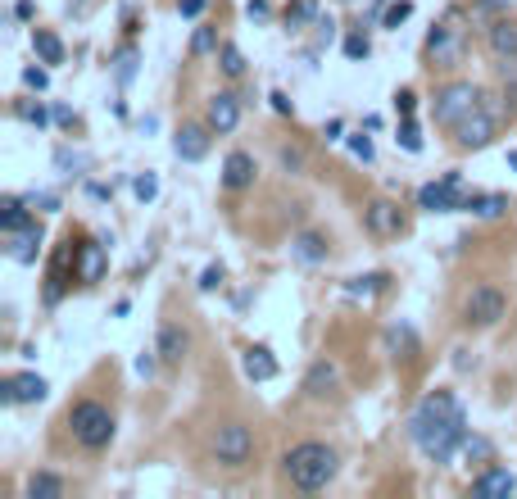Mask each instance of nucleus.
Instances as JSON below:
<instances>
[{
    "instance_id": "obj_1",
    "label": "nucleus",
    "mask_w": 517,
    "mask_h": 499,
    "mask_svg": "<svg viewBox=\"0 0 517 499\" xmlns=\"http://www.w3.org/2000/svg\"><path fill=\"white\" fill-rule=\"evenodd\" d=\"M409 441L418 445L431 463L445 468V463L463 450V441H468V413H463L459 395L454 391H431L409 418Z\"/></svg>"
},
{
    "instance_id": "obj_2",
    "label": "nucleus",
    "mask_w": 517,
    "mask_h": 499,
    "mask_svg": "<svg viewBox=\"0 0 517 499\" xmlns=\"http://www.w3.org/2000/svg\"><path fill=\"white\" fill-rule=\"evenodd\" d=\"M336 472H341V454L322 441H300L282 454V477L291 481L295 490H304V495L327 490L336 481Z\"/></svg>"
},
{
    "instance_id": "obj_3",
    "label": "nucleus",
    "mask_w": 517,
    "mask_h": 499,
    "mask_svg": "<svg viewBox=\"0 0 517 499\" xmlns=\"http://www.w3.org/2000/svg\"><path fill=\"white\" fill-rule=\"evenodd\" d=\"M69 436H73V445H78V450H87V454L109 450V445H114V436H118L114 409H109V404H100V400L69 404Z\"/></svg>"
},
{
    "instance_id": "obj_4",
    "label": "nucleus",
    "mask_w": 517,
    "mask_h": 499,
    "mask_svg": "<svg viewBox=\"0 0 517 499\" xmlns=\"http://www.w3.org/2000/svg\"><path fill=\"white\" fill-rule=\"evenodd\" d=\"M422 64L431 73H454L468 64V28H459V10H449L440 23H431L427 46H422Z\"/></svg>"
},
{
    "instance_id": "obj_5",
    "label": "nucleus",
    "mask_w": 517,
    "mask_h": 499,
    "mask_svg": "<svg viewBox=\"0 0 517 499\" xmlns=\"http://www.w3.org/2000/svg\"><path fill=\"white\" fill-rule=\"evenodd\" d=\"M481 105H486V96H481L477 82L449 78L445 87H436V96H431V118H436L440 128H454V123H463V118Z\"/></svg>"
},
{
    "instance_id": "obj_6",
    "label": "nucleus",
    "mask_w": 517,
    "mask_h": 499,
    "mask_svg": "<svg viewBox=\"0 0 517 499\" xmlns=\"http://www.w3.org/2000/svg\"><path fill=\"white\" fill-rule=\"evenodd\" d=\"M209 454H214L218 468H245L254 459V431L245 422H223L209 441Z\"/></svg>"
},
{
    "instance_id": "obj_7",
    "label": "nucleus",
    "mask_w": 517,
    "mask_h": 499,
    "mask_svg": "<svg viewBox=\"0 0 517 499\" xmlns=\"http://www.w3.org/2000/svg\"><path fill=\"white\" fill-rule=\"evenodd\" d=\"M504 314H508V295L490 282L472 286L468 300H463V323L468 327H495V323H504Z\"/></svg>"
},
{
    "instance_id": "obj_8",
    "label": "nucleus",
    "mask_w": 517,
    "mask_h": 499,
    "mask_svg": "<svg viewBox=\"0 0 517 499\" xmlns=\"http://www.w3.org/2000/svg\"><path fill=\"white\" fill-rule=\"evenodd\" d=\"M468 205V191H463V173H445L440 182L418 186V209L427 214H459Z\"/></svg>"
},
{
    "instance_id": "obj_9",
    "label": "nucleus",
    "mask_w": 517,
    "mask_h": 499,
    "mask_svg": "<svg viewBox=\"0 0 517 499\" xmlns=\"http://www.w3.org/2000/svg\"><path fill=\"white\" fill-rule=\"evenodd\" d=\"M363 227H368V236H377V241H395V236H404L409 218H404L400 200L377 196V200H368V205H363Z\"/></svg>"
},
{
    "instance_id": "obj_10",
    "label": "nucleus",
    "mask_w": 517,
    "mask_h": 499,
    "mask_svg": "<svg viewBox=\"0 0 517 499\" xmlns=\"http://www.w3.org/2000/svg\"><path fill=\"white\" fill-rule=\"evenodd\" d=\"M449 132H454V146L459 150H486L490 141L499 137V118L490 114V105H481V109H472L463 123H454Z\"/></svg>"
},
{
    "instance_id": "obj_11",
    "label": "nucleus",
    "mask_w": 517,
    "mask_h": 499,
    "mask_svg": "<svg viewBox=\"0 0 517 499\" xmlns=\"http://www.w3.org/2000/svg\"><path fill=\"white\" fill-rule=\"evenodd\" d=\"M214 137L218 132L209 128V123H182V128L173 132V155L182 159V164H200V159H209V150H214Z\"/></svg>"
},
{
    "instance_id": "obj_12",
    "label": "nucleus",
    "mask_w": 517,
    "mask_h": 499,
    "mask_svg": "<svg viewBox=\"0 0 517 499\" xmlns=\"http://www.w3.org/2000/svg\"><path fill=\"white\" fill-rule=\"evenodd\" d=\"M46 395H50V382L41 372H14V377L0 382V404L5 409H14V404H41Z\"/></svg>"
},
{
    "instance_id": "obj_13",
    "label": "nucleus",
    "mask_w": 517,
    "mask_h": 499,
    "mask_svg": "<svg viewBox=\"0 0 517 499\" xmlns=\"http://www.w3.org/2000/svg\"><path fill=\"white\" fill-rule=\"evenodd\" d=\"M241 105L245 100L236 96V91H214L205 105V123L218 132V137H232L236 128H241Z\"/></svg>"
},
{
    "instance_id": "obj_14",
    "label": "nucleus",
    "mask_w": 517,
    "mask_h": 499,
    "mask_svg": "<svg viewBox=\"0 0 517 499\" xmlns=\"http://www.w3.org/2000/svg\"><path fill=\"white\" fill-rule=\"evenodd\" d=\"M155 354L164 359V368H182L186 354H191V332L182 323H159L155 332Z\"/></svg>"
},
{
    "instance_id": "obj_15",
    "label": "nucleus",
    "mask_w": 517,
    "mask_h": 499,
    "mask_svg": "<svg viewBox=\"0 0 517 499\" xmlns=\"http://www.w3.org/2000/svg\"><path fill=\"white\" fill-rule=\"evenodd\" d=\"M41 245H46V232H41V223L32 227H19V232H5V255L14 259V264L32 268L41 259Z\"/></svg>"
},
{
    "instance_id": "obj_16",
    "label": "nucleus",
    "mask_w": 517,
    "mask_h": 499,
    "mask_svg": "<svg viewBox=\"0 0 517 499\" xmlns=\"http://www.w3.org/2000/svg\"><path fill=\"white\" fill-rule=\"evenodd\" d=\"M254 177H259V164H254L250 150H227L223 159V173H218V182H223V191H250Z\"/></svg>"
},
{
    "instance_id": "obj_17",
    "label": "nucleus",
    "mask_w": 517,
    "mask_h": 499,
    "mask_svg": "<svg viewBox=\"0 0 517 499\" xmlns=\"http://www.w3.org/2000/svg\"><path fill=\"white\" fill-rule=\"evenodd\" d=\"M481 41L495 59H517V14H499L495 23L481 28Z\"/></svg>"
},
{
    "instance_id": "obj_18",
    "label": "nucleus",
    "mask_w": 517,
    "mask_h": 499,
    "mask_svg": "<svg viewBox=\"0 0 517 499\" xmlns=\"http://www.w3.org/2000/svg\"><path fill=\"white\" fill-rule=\"evenodd\" d=\"M513 490H517V477L504 463H486V468L472 477V495H481V499H508Z\"/></svg>"
},
{
    "instance_id": "obj_19",
    "label": "nucleus",
    "mask_w": 517,
    "mask_h": 499,
    "mask_svg": "<svg viewBox=\"0 0 517 499\" xmlns=\"http://www.w3.org/2000/svg\"><path fill=\"white\" fill-rule=\"evenodd\" d=\"M291 255L300 259V264H327V255H332V236L318 232V227H304V232L291 236Z\"/></svg>"
},
{
    "instance_id": "obj_20",
    "label": "nucleus",
    "mask_w": 517,
    "mask_h": 499,
    "mask_svg": "<svg viewBox=\"0 0 517 499\" xmlns=\"http://www.w3.org/2000/svg\"><path fill=\"white\" fill-rule=\"evenodd\" d=\"M336 386H341V368L332 359H313L309 372H304V395L309 400H327V395H336Z\"/></svg>"
},
{
    "instance_id": "obj_21",
    "label": "nucleus",
    "mask_w": 517,
    "mask_h": 499,
    "mask_svg": "<svg viewBox=\"0 0 517 499\" xmlns=\"http://www.w3.org/2000/svg\"><path fill=\"white\" fill-rule=\"evenodd\" d=\"M105 268H109L105 241H78V282L82 286L105 282Z\"/></svg>"
},
{
    "instance_id": "obj_22",
    "label": "nucleus",
    "mask_w": 517,
    "mask_h": 499,
    "mask_svg": "<svg viewBox=\"0 0 517 499\" xmlns=\"http://www.w3.org/2000/svg\"><path fill=\"white\" fill-rule=\"evenodd\" d=\"M241 372L250 377V382H273L277 377V359L268 345H245L241 350Z\"/></svg>"
},
{
    "instance_id": "obj_23",
    "label": "nucleus",
    "mask_w": 517,
    "mask_h": 499,
    "mask_svg": "<svg viewBox=\"0 0 517 499\" xmlns=\"http://www.w3.org/2000/svg\"><path fill=\"white\" fill-rule=\"evenodd\" d=\"M463 214L481 218V223H495V218L508 214V196H504V191H468V205H463Z\"/></svg>"
},
{
    "instance_id": "obj_24",
    "label": "nucleus",
    "mask_w": 517,
    "mask_h": 499,
    "mask_svg": "<svg viewBox=\"0 0 517 499\" xmlns=\"http://www.w3.org/2000/svg\"><path fill=\"white\" fill-rule=\"evenodd\" d=\"M37 223V209L28 205V196H5L0 200V232H19V227Z\"/></svg>"
},
{
    "instance_id": "obj_25",
    "label": "nucleus",
    "mask_w": 517,
    "mask_h": 499,
    "mask_svg": "<svg viewBox=\"0 0 517 499\" xmlns=\"http://www.w3.org/2000/svg\"><path fill=\"white\" fill-rule=\"evenodd\" d=\"M69 495V481L59 472H32L28 486H23V499H64Z\"/></svg>"
},
{
    "instance_id": "obj_26",
    "label": "nucleus",
    "mask_w": 517,
    "mask_h": 499,
    "mask_svg": "<svg viewBox=\"0 0 517 499\" xmlns=\"http://www.w3.org/2000/svg\"><path fill=\"white\" fill-rule=\"evenodd\" d=\"M32 50H37V59L46 64V69H55V64H64V59H69L64 41H59L50 28H32Z\"/></svg>"
},
{
    "instance_id": "obj_27",
    "label": "nucleus",
    "mask_w": 517,
    "mask_h": 499,
    "mask_svg": "<svg viewBox=\"0 0 517 499\" xmlns=\"http://www.w3.org/2000/svg\"><path fill=\"white\" fill-rule=\"evenodd\" d=\"M10 114L19 118V123H32V128H50V118H55V109H46L41 100H32V96H19V100H10Z\"/></svg>"
},
{
    "instance_id": "obj_28",
    "label": "nucleus",
    "mask_w": 517,
    "mask_h": 499,
    "mask_svg": "<svg viewBox=\"0 0 517 499\" xmlns=\"http://www.w3.org/2000/svg\"><path fill=\"white\" fill-rule=\"evenodd\" d=\"M391 291V273H363V277H350L345 282V295L350 300H372V295Z\"/></svg>"
},
{
    "instance_id": "obj_29",
    "label": "nucleus",
    "mask_w": 517,
    "mask_h": 499,
    "mask_svg": "<svg viewBox=\"0 0 517 499\" xmlns=\"http://www.w3.org/2000/svg\"><path fill=\"white\" fill-rule=\"evenodd\" d=\"M137 69H141V50L127 41V46L114 50V82L118 87H132L137 82Z\"/></svg>"
},
{
    "instance_id": "obj_30",
    "label": "nucleus",
    "mask_w": 517,
    "mask_h": 499,
    "mask_svg": "<svg viewBox=\"0 0 517 499\" xmlns=\"http://www.w3.org/2000/svg\"><path fill=\"white\" fill-rule=\"evenodd\" d=\"M218 69H223L227 82H241L245 78V55L236 41H223V50H218Z\"/></svg>"
},
{
    "instance_id": "obj_31",
    "label": "nucleus",
    "mask_w": 517,
    "mask_h": 499,
    "mask_svg": "<svg viewBox=\"0 0 517 499\" xmlns=\"http://www.w3.org/2000/svg\"><path fill=\"white\" fill-rule=\"evenodd\" d=\"M322 14H318V0H291L286 5V32H300L304 23H318Z\"/></svg>"
},
{
    "instance_id": "obj_32",
    "label": "nucleus",
    "mask_w": 517,
    "mask_h": 499,
    "mask_svg": "<svg viewBox=\"0 0 517 499\" xmlns=\"http://www.w3.org/2000/svg\"><path fill=\"white\" fill-rule=\"evenodd\" d=\"M223 50V41H218V28L214 23H200L196 32H191V55L196 59H209V55H218Z\"/></svg>"
},
{
    "instance_id": "obj_33",
    "label": "nucleus",
    "mask_w": 517,
    "mask_h": 499,
    "mask_svg": "<svg viewBox=\"0 0 517 499\" xmlns=\"http://www.w3.org/2000/svg\"><path fill=\"white\" fill-rule=\"evenodd\" d=\"M372 55V37L363 28H350L345 32V59H350V64H363V59Z\"/></svg>"
},
{
    "instance_id": "obj_34",
    "label": "nucleus",
    "mask_w": 517,
    "mask_h": 499,
    "mask_svg": "<svg viewBox=\"0 0 517 499\" xmlns=\"http://www.w3.org/2000/svg\"><path fill=\"white\" fill-rule=\"evenodd\" d=\"M468 14L477 19V28H486V23H495L499 14H508V0H472Z\"/></svg>"
},
{
    "instance_id": "obj_35",
    "label": "nucleus",
    "mask_w": 517,
    "mask_h": 499,
    "mask_svg": "<svg viewBox=\"0 0 517 499\" xmlns=\"http://www.w3.org/2000/svg\"><path fill=\"white\" fill-rule=\"evenodd\" d=\"M413 19V0H395V5H386V14H381V28L400 32V23Z\"/></svg>"
},
{
    "instance_id": "obj_36",
    "label": "nucleus",
    "mask_w": 517,
    "mask_h": 499,
    "mask_svg": "<svg viewBox=\"0 0 517 499\" xmlns=\"http://www.w3.org/2000/svg\"><path fill=\"white\" fill-rule=\"evenodd\" d=\"M395 141H400V150L418 155V150H422V128L413 123V118H400V132H395Z\"/></svg>"
},
{
    "instance_id": "obj_37",
    "label": "nucleus",
    "mask_w": 517,
    "mask_h": 499,
    "mask_svg": "<svg viewBox=\"0 0 517 499\" xmlns=\"http://www.w3.org/2000/svg\"><path fill=\"white\" fill-rule=\"evenodd\" d=\"M277 164H282V173L300 177L304 168H309V159H304V150H300V146H282V150H277Z\"/></svg>"
},
{
    "instance_id": "obj_38",
    "label": "nucleus",
    "mask_w": 517,
    "mask_h": 499,
    "mask_svg": "<svg viewBox=\"0 0 517 499\" xmlns=\"http://www.w3.org/2000/svg\"><path fill=\"white\" fill-rule=\"evenodd\" d=\"M132 196H137L141 205H150V200L159 196V177L155 173H137L132 177Z\"/></svg>"
},
{
    "instance_id": "obj_39",
    "label": "nucleus",
    "mask_w": 517,
    "mask_h": 499,
    "mask_svg": "<svg viewBox=\"0 0 517 499\" xmlns=\"http://www.w3.org/2000/svg\"><path fill=\"white\" fill-rule=\"evenodd\" d=\"M463 454H468V459H481V463H495V445H490L486 436H468V441H463Z\"/></svg>"
},
{
    "instance_id": "obj_40",
    "label": "nucleus",
    "mask_w": 517,
    "mask_h": 499,
    "mask_svg": "<svg viewBox=\"0 0 517 499\" xmlns=\"http://www.w3.org/2000/svg\"><path fill=\"white\" fill-rule=\"evenodd\" d=\"M23 87H28V91H46V87H50V69L41 64V59L23 69Z\"/></svg>"
},
{
    "instance_id": "obj_41",
    "label": "nucleus",
    "mask_w": 517,
    "mask_h": 499,
    "mask_svg": "<svg viewBox=\"0 0 517 499\" xmlns=\"http://www.w3.org/2000/svg\"><path fill=\"white\" fill-rule=\"evenodd\" d=\"M345 146H350V155H354V159H363V164H372V159H377V146H372V137H363V132L345 137Z\"/></svg>"
},
{
    "instance_id": "obj_42",
    "label": "nucleus",
    "mask_w": 517,
    "mask_h": 499,
    "mask_svg": "<svg viewBox=\"0 0 517 499\" xmlns=\"http://www.w3.org/2000/svg\"><path fill=\"white\" fill-rule=\"evenodd\" d=\"M223 277H227V268L223 264H209L205 273H200V282H196V291L200 295H209V291H218V286H223Z\"/></svg>"
},
{
    "instance_id": "obj_43",
    "label": "nucleus",
    "mask_w": 517,
    "mask_h": 499,
    "mask_svg": "<svg viewBox=\"0 0 517 499\" xmlns=\"http://www.w3.org/2000/svg\"><path fill=\"white\" fill-rule=\"evenodd\" d=\"M55 164L73 177V173H82V168H87V155H73L69 146H59V150H55Z\"/></svg>"
},
{
    "instance_id": "obj_44",
    "label": "nucleus",
    "mask_w": 517,
    "mask_h": 499,
    "mask_svg": "<svg viewBox=\"0 0 517 499\" xmlns=\"http://www.w3.org/2000/svg\"><path fill=\"white\" fill-rule=\"evenodd\" d=\"M413 109H418V91H409V87L395 91V114H400V118H413Z\"/></svg>"
},
{
    "instance_id": "obj_45",
    "label": "nucleus",
    "mask_w": 517,
    "mask_h": 499,
    "mask_svg": "<svg viewBox=\"0 0 517 499\" xmlns=\"http://www.w3.org/2000/svg\"><path fill=\"white\" fill-rule=\"evenodd\" d=\"M28 205L41 209V214H55V209H59V196H50V191H28Z\"/></svg>"
},
{
    "instance_id": "obj_46",
    "label": "nucleus",
    "mask_w": 517,
    "mask_h": 499,
    "mask_svg": "<svg viewBox=\"0 0 517 499\" xmlns=\"http://www.w3.org/2000/svg\"><path fill=\"white\" fill-rule=\"evenodd\" d=\"M205 10H209V0H177V14H182V19H200Z\"/></svg>"
},
{
    "instance_id": "obj_47",
    "label": "nucleus",
    "mask_w": 517,
    "mask_h": 499,
    "mask_svg": "<svg viewBox=\"0 0 517 499\" xmlns=\"http://www.w3.org/2000/svg\"><path fill=\"white\" fill-rule=\"evenodd\" d=\"M268 100H273V109H277L282 118H295V105H291V96H286V91H273Z\"/></svg>"
},
{
    "instance_id": "obj_48",
    "label": "nucleus",
    "mask_w": 517,
    "mask_h": 499,
    "mask_svg": "<svg viewBox=\"0 0 517 499\" xmlns=\"http://www.w3.org/2000/svg\"><path fill=\"white\" fill-rule=\"evenodd\" d=\"M159 363H164V359H159V354L150 350V354H141V359H137V372H141V377H155Z\"/></svg>"
},
{
    "instance_id": "obj_49",
    "label": "nucleus",
    "mask_w": 517,
    "mask_h": 499,
    "mask_svg": "<svg viewBox=\"0 0 517 499\" xmlns=\"http://www.w3.org/2000/svg\"><path fill=\"white\" fill-rule=\"evenodd\" d=\"M55 123H59V128H73L78 118H73V109H69V105H55Z\"/></svg>"
},
{
    "instance_id": "obj_50",
    "label": "nucleus",
    "mask_w": 517,
    "mask_h": 499,
    "mask_svg": "<svg viewBox=\"0 0 517 499\" xmlns=\"http://www.w3.org/2000/svg\"><path fill=\"white\" fill-rule=\"evenodd\" d=\"M32 14H37V5H32V0H19V5H14V19H23V23H28Z\"/></svg>"
},
{
    "instance_id": "obj_51",
    "label": "nucleus",
    "mask_w": 517,
    "mask_h": 499,
    "mask_svg": "<svg viewBox=\"0 0 517 499\" xmlns=\"http://www.w3.org/2000/svg\"><path fill=\"white\" fill-rule=\"evenodd\" d=\"M322 132H327V141H345V137H341V132H345V123H341V118H332V123H327V128H322Z\"/></svg>"
},
{
    "instance_id": "obj_52",
    "label": "nucleus",
    "mask_w": 517,
    "mask_h": 499,
    "mask_svg": "<svg viewBox=\"0 0 517 499\" xmlns=\"http://www.w3.org/2000/svg\"><path fill=\"white\" fill-rule=\"evenodd\" d=\"M245 10H250V19H268V0H250Z\"/></svg>"
},
{
    "instance_id": "obj_53",
    "label": "nucleus",
    "mask_w": 517,
    "mask_h": 499,
    "mask_svg": "<svg viewBox=\"0 0 517 499\" xmlns=\"http://www.w3.org/2000/svg\"><path fill=\"white\" fill-rule=\"evenodd\" d=\"M137 128H141V132H155V128H159V118H155V114H146V118H137Z\"/></svg>"
},
{
    "instance_id": "obj_54",
    "label": "nucleus",
    "mask_w": 517,
    "mask_h": 499,
    "mask_svg": "<svg viewBox=\"0 0 517 499\" xmlns=\"http://www.w3.org/2000/svg\"><path fill=\"white\" fill-rule=\"evenodd\" d=\"M508 168H513V173H517V146L508 150Z\"/></svg>"
}]
</instances>
